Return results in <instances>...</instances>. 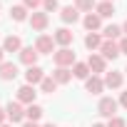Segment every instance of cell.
Returning <instances> with one entry per match:
<instances>
[{
  "label": "cell",
  "instance_id": "40",
  "mask_svg": "<svg viewBox=\"0 0 127 127\" xmlns=\"http://www.w3.org/2000/svg\"><path fill=\"white\" fill-rule=\"evenodd\" d=\"M0 8H3V3H0Z\"/></svg>",
  "mask_w": 127,
  "mask_h": 127
},
{
  "label": "cell",
  "instance_id": "39",
  "mask_svg": "<svg viewBox=\"0 0 127 127\" xmlns=\"http://www.w3.org/2000/svg\"><path fill=\"white\" fill-rule=\"evenodd\" d=\"M105 3H112V0H105Z\"/></svg>",
  "mask_w": 127,
  "mask_h": 127
},
{
  "label": "cell",
  "instance_id": "35",
  "mask_svg": "<svg viewBox=\"0 0 127 127\" xmlns=\"http://www.w3.org/2000/svg\"><path fill=\"white\" fill-rule=\"evenodd\" d=\"M122 35H125V37H127V20H125V23H122Z\"/></svg>",
  "mask_w": 127,
  "mask_h": 127
},
{
  "label": "cell",
  "instance_id": "11",
  "mask_svg": "<svg viewBox=\"0 0 127 127\" xmlns=\"http://www.w3.org/2000/svg\"><path fill=\"white\" fill-rule=\"evenodd\" d=\"M18 57H20V62H23L25 67H32V65H37L40 52L35 50V45H28V47H23V50L18 52Z\"/></svg>",
  "mask_w": 127,
  "mask_h": 127
},
{
  "label": "cell",
  "instance_id": "8",
  "mask_svg": "<svg viewBox=\"0 0 127 127\" xmlns=\"http://www.w3.org/2000/svg\"><path fill=\"white\" fill-rule=\"evenodd\" d=\"M102 80H105V87H107V90H122V85H125V72L112 70V72H105Z\"/></svg>",
  "mask_w": 127,
  "mask_h": 127
},
{
  "label": "cell",
  "instance_id": "16",
  "mask_svg": "<svg viewBox=\"0 0 127 127\" xmlns=\"http://www.w3.org/2000/svg\"><path fill=\"white\" fill-rule=\"evenodd\" d=\"M20 75V70H18V65L15 62H3V65H0V80H5V82H10V80H15Z\"/></svg>",
  "mask_w": 127,
  "mask_h": 127
},
{
  "label": "cell",
  "instance_id": "5",
  "mask_svg": "<svg viewBox=\"0 0 127 127\" xmlns=\"http://www.w3.org/2000/svg\"><path fill=\"white\" fill-rule=\"evenodd\" d=\"M28 23H30V28H32L35 32L42 35V32L47 30V25H50V15H47L45 10H35V13H30V20H28Z\"/></svg>",
  "mask_w": 127,
  "mask_h": 127
},
{
  "label": "cell",
  "instance_id": "12",
  "mask_svg": "<svg viewBox=\"0 0 127 127\" xmlns=\"http://www.w3.org/2000/svg\"><path fill=\"white\" fill-rule=\"evenodd\" d=\"M85 90L90 92V95H102L107 87H105V80H102V75H90L87 80H85Z\"/></svg>",
  "mask_w": 127,
  "mask_h": 127
},
{
  "label": "cell",
  "instance_id": "36",
  "mask_svg": "<svg viewBox=\"0 0 127 127\" xmlns=\"http://www.w3.org/2000/svg\"><path fill=\"white\" fill-rule=\"evenodd\" d=\"M92 127H107V122H95Z\"/></svg>",
  "mask_w": 127,
  "mask_h": 127
},
{
  "label": "cell",
  "instance_id": "17",
  "mask_svg": "<svg viewBox=\"0 0 127 127\" xmlns=\"http://www.w3.org/2000/svg\"><path fill=\"white\" fill-rule=\"evenodd\" d=\"M102 42H105L102 32H87V35H85V47H87L90 52H100Z\"/></svg>",
  "mask_w": 127,
  "mask_h": 127
},
{
  "label": "cell",
  "instance_id": "7",
  "mask_svg": "<svg viewBox=\"0 0 127 127\" xmlns=\"http://www.w3.org/2000/svg\"><path fill=\"white\" fill-rule=\"evenodd\" d=\"M35 97H37V90H35L32 85H28V82H25V85H20V87H18L15 100H18V102H23L25 107H28V105H35Z\"/></svg>",
  "mask_w": 127,
  "mask_h": 127
},
{
  "label": "cell",
  "instance_id": "33",
  "mask_svg": "<svg viewBox=\"0 0 127 127\" xmlns=\"http://www.w3.org/2000/svg\"><path fill=\"white\" fill-rule=\"evenodd\" d=\"M23 127H42V125H37V122H28V120H25V122H23Z\"/></svg>",
  "mask_w": 127,
  "mask_h": 127
},
{
  "label": "cell",
  "instance_id": "2",
  "mask_svg": "<svg viewBox=\"0 0 127 127\" xmlns=\"http://www.w3.org/2000/svg\"><path fill=\"white\" fill-rule=\"evenodd\" d=\"M117 110H120V102H117L115 97H110V95L100 97V102H97V112H100V117L112 120V117L117 115Z\"/></svg>",
  "mask_w": 127,
  "mask_h": 127
},
{
  "label": "cell",
  "instance_id": "23",
  "mask_svg": "<svg viewBox=\"0 0 127 127\" xmlns=\"http://www.w3.org/2000/svg\"><path fill=\"white\" fill-rule=\"evenodd\" d=\"M95 13L105 20V18H112L115 15V3H105V0H100L97 3V8H95Z\"/></svg>",
  "mask_w": 127,
  "mask_h": 127
},
{
  "label": "cell",
  "instance_id": "38",
  "mask_svg": "<svg viewBox=\"0 0 127 127\" xmlns=\"http://www.w3.org/2000/svg\"><path fill=\"white\" fill-rule=\"evenodd\" d=\"M0 127H13V125H10V122H5V125H0Z\"/></svg>",
  "mask_w": 127,
  "mask_h": 127
},
{
  "label": "cell",
  "instance_id": "20",
  "mask_svg": "<svg viewBox=\"0 0 127 127\" xmlns=\"http://www.w3.org/2000/svg\"><path fill=\"white\" fill-rule=\"evenodd\" d=\"M3 50H5V52H20V50H23V40H20L18 35H8V37L3 40Z\"/></svg>",
  "mask_w": 127,
  "mask_h": 127
},
{
  "label": "cell",
  "instance_id": "10",
  "mask_svg": "<svg viewBox=\"0 0 127 127\" xmlns=\"http://www.w3.org/2000/svg\"><path fill=\"white\" fill-rule=\"evenodd\" d=\"M100 55H102L107 62H110V60H117V57L122 55V52H120V42H117V40H105L102 47H100Z\"/></svg>",
  "mask_w": 127,
  "mask_h": 127
},
{
  "label": "cell",
  "instance_id": "41",
  "mask_svg": "<svg viewBox=\"0 0 127 127\" xmlns=\"http://www.w3.org/2000/svg\"><path fill=\"white\" fill-rule=\"evenodd\" d=\"M125 72H127V67H125Z\"/></svg>",
  "mask_w": 127,
  "mask_h": 127
},
{
  "label": "cell",
  "instance_id": "32",
  "mask_svg": "<svg viewBox=\"0 0 127 127\" xmlns=\"http://www.w3.org/2000/svg\"><path fill=\"white\" fill-rule=\"evenodd\" d=\"M8 122V112H5V107H0V125H5Z\"/></svg>",
  "mask_w": 127,
  "mask_h": 127
},
{
  "label": "cell",
  "instance_id": "13",
  "mask_svg": "<svg viewBox=\"0 0 127 127\" xmlns=\"http://www.w3.org/2000/svg\"><path fill=\"white\" fill-rule=\"evenodd\" d=\"M45 77H47V75H45V70H42L40 65H32V67H28V70H25V82H28V85H32V87H35V85H40Z\"/></svg>",
  "mask_w": 127,
  "mask_h": 127
},
{
  "label": "cell",
  "instance_id": "9",
  "mask_svg": "<svg viewBox=\"0 0 127 127\" xmlns=\"http://www.w3.org/2000/svg\"><path fill=\"white\" fill-rule=\"evenodd\" d=\"M52 37H55V42H57V47H70L72 45V40H75V32L70 30V28H57L55 32H52Z\"/></svg>",
  "mask_w": 127,
  "mask_h": 127
},
{
  "label": "cell",
  "instance_id": "1",
  "mask_svg": "<svg viewBox=\"0 0 127 127\" xmlns=\"http://www.w3.org/2000/svg\"><path fill=\"white\" fill-rule=\"evenodd\" d=\"M52 62H55V67H72L77 57H75V50L72 47H57L55 55H52Z\"/></svg>",
  "mask_w": 127,
  "mask_h": 127
},
{
  "label": "cell",
  "instance_id": "18",
  "mask_svg": "<svg viewBox=\"0 0 127 127\" xmlns=\"http://www.w3.org/2000/svg\"><path fill=\"white\" fill-rule=\"evenodd\" d=\"M50 77H52L57 85H67V82L72 80V67H55Z\"/></svg>",
  "mask_w": 127,
  "mask_h": 127
},
{
  "label": "cell",
  "instance_id": "14",
  "mask_svg": "<svg viewBox=\"0 0 127 127\" xmlns=\"http://www.w3.org/2000/svg\"><path fill=\"white\" fill-rule=\"evenodd\" d=\"M82 25H85L87 32H102V18H100L97 13H87V15L82 18Z\"/></svg>",
  "mask_w": 127,
  "mask_h": 127
},
{
  "label": "cell",
  "instance_id": "25",
  "mask_svg": "<svg viewBox=\"0 0 127 127\" xmlns=\"http://www.w3.org/2000/svg\"><path fill=\"white\" fill-rule=\"evenodd\" d=\"M72 5L80 10V13H95V8H97V0H72Z\"/></svg>",
  "mask_w": 127,
  "mask_h": 127
},
{
  "label": "cell",
  "instance_id": "3",
  "mask_svg": "<svg viewBox=\"0 0 127 127\" xmlns=\"http://www.w3.org/2000/svg\"><path fill=\"white\" fill-rule=\"evenodd\" d=\"M5 112H8V122L10 125H18V122H25V105L18 102V100H10L5 105Z\"/></svg>",
  "mask_w": 127,
  "mask_h": 127
},
{
  "label": "cell",
  "instance_id": "29",
  "mask_svg": "<svg viewBox=\"0 0 127 127\" xmlns=\"http://www.w3.org/2000/svg\"><path fill=\"white\" fill-rule=\"evenodd\" d=\"M23 5H25L28 10H32V13H35L37 8H42V0H23Z\"/></svg>",
  "mask_w": 127,
  "mask_h": 127
},
{
  "label": "cell",
  "instance_id": "30",
  "mask_svg": "<svg viewBox=\"0 0 127 127\" xmlns=\"http://www.w3.org/2000/svg\"><path fill=\"white\" fill-rule=\"evenodd\" d=\"M117 42H120V52H122V55H127V37L122 35V37H120Z\"/></svg>",
  "mask_w": 127,
  "mask_h": 127
},
{
  "label": "cell",
  "instance_id": "19",
  "mask_svg": "<svg viewBox=\"0 0 127 127\" xmlns=\"http://www.w3.org/2000/svg\"><path fill=\"white\" fill-rule=\"evenodd\" d=\"M10 18L15 20V23H25V20H30V10L20 3V5H13L10 8Z\"/></svg>",
  "mask_w": 127,
  "mask_h": 127
},
{
  "label": "cell",
  "instance_id": "37",
  "mask_svg": "<svg viewBox=\"0 0 127 127\" xmlns=\"http://www.w3.org/2000/svg\"><path fill=\"white\" fill-rule=\"evenodd\" d=\"M42 127H57V125H55V122H47V125H42Z\"/></svg>",
  "mask_w": 127,
  "mask_h": 127
},
{
  "label": "cell",
  "instance_id": "31",
  "mask_svg": "<svg viewBox=\"0 0 127 127\" xmlns=\"http://www.w3.org/2000/svg\"><path fill=\"white\" fill-rule=\"evenodd\" d=\"M117 102H120V107H125V110H127V90H122V92H120V100H117Z\"/></svg>",
  "mask_w": 127,
  "mask_h": 127
},
{
  "label": "cell",
  "instance_id": "6",
  "mask_svg": "<svg viewBox=\"0 0 127 127\" xmlns=\"http://www.w3.org/2000/svg\"><path fill=\"white\" fill-rule=\"evenodd\" d=\"M85 62H87V67H90L92 75H105V72H107V60H105L100 52H90V57H87Z\"/></svg>",
  "mask_w": 127,
  "mask_h": 127
},
{
  "label": "cell",
  "instance_id": "4",
  "mask_svg": "<svg viewBox=\"0 0 127 127\" xmlns=\"http://www.w3.org/2000/svg\"><path fill=\"white\" fill-rule=\"evenodd\" d=\"M35 50H37L40 55H55L57 42H55V37H52V35L42 32V35H37V40H35Z\"/></svg>",
  "mask_w": 127,
  "mask_h": 127
},
{
  "label": "cell",
  "instance_id": "27",
  "mask_svg": "<svg viewBox=\"0 0 127 127\" xmlns=\"http://www.w3.org/2000/svg\"><path fill=\"white\" fill-rule=\"evenodd\" d=\"M42 10L50 15V13H57L60 10V0H42Z\"/></svg>",
  "mask_w": 127,
  "mask_h": 127
},
{
  "label": "cell",
  "instance_id": "15",
  "mask_svg": "<svg viewBox=\"0 0 127 127\" xmlns=\"http://www.w3.org/2000/svg\"><path fill=\"white\" fill-rule=\"evenodd\" d=\"M60 20L65 23V28H67V25H75V23L80 20V10H77L75 5H65V8L60 10Z\"/></svg>",
  "mask_w": 127,
  "mask_h": 127
},
{
  "label": "cell",
  "instance_id": "24",
  "mask_svg": "<svg viewBox=\"0 0 127 127\" xmlns=\"http://www.w3.org/2000/svg\"><path fill=\"white\" fill-rule=\"evenodd\" d=\"M92 72H90V67H87V62H75L72 65V77H77V80H87Z\"/></svg>",
  "mask_w": 127,
  "mask_h": 127
},
{
  "label": "cell",
  "instance_id": "34",
  "mask_svg": "<svg viewBox=\"0 0 127 127\" xmlns=\"http://www.w3.org/2000/svg\"><path fill=\"white\" fill-rule=\"evenodd\" d=\"M5 55H8V52H5L3 47H0V65H3V62H5Z\"/></svg>",
  "mask_w": 127,
  "mask_h": 127
},
{
  "label": "cell",
  "instance_id": "26",
  "mask_svg": "<svg viewBox=\"0 0 127 127\" xmlns=\"http://www.w3.org/2000/svg\"><path fill=\"white\" fill-rule=\"evenodd\" d=\"M55 90H57V82H55V80H52V77L47 75V77H45V80L40 82V92H45V95H52Z\"/></svg>",
  "mask_w": 127,
  "mask_h": 127
},
{
  "label": "cell",
  "instance_id": "22",
  "mask_svg": "<svg viewBox=\"0 0 127 127\" xmlns=\"http://www.w3.org/2000/svg\"><path fill=\"white\" fill-rule=\"evenodd\" d=\"M102 37H105V40H120V37H122V25H115V23L105 25V28H102Z\"/></svg>",
  "mask_w": 127,
  "mask_h": 127
},
{
  "label": "cell",
  "instance_id": "21",
  "mask_svg": "<svg viewBox=\"0 0 127 127\" xmlns=\"http://www.w3.org/2000/svg\"><path fill=\"white\" fill-rule=\"evenodd\" d=\"M42 115H45V110H42L37 102L25 107V120H28V122H40V120H42Z\"/></svg>",
  "mask_w": 127,
  "mask_h": 127
},
{
  "label": "cell",
  "instance_id": "28",
  "mask_svg": "<svg viewBox=\"0 0 127 127\" xmlns=\"http://www.w3.org/2000/svg\"><path fill=\"white\" fill-rule=\"evenodd\" d=\"M107 127H127V122H125L120 115H115L112 120H107Z\"/></svg>",
  "mask_w": 127,
  "mask_h": 127
}]
</instances>
